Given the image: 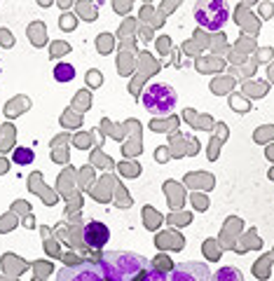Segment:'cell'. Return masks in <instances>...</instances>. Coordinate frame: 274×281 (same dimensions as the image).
<instances>
[{
    "instance_id": "6da1fadb",
    "label": "cell",
    "mask_w": 274,
    "mask_h": 281,
    "mask_svg": "<svg viewBox=\"0 0 274 281\" xmlns=\"http://www.w3.org/2000/svg\"><path fill=\"white\" fill-rule=\"evenodd\" d=\"M101 272L106 281H136L138 274L148 269V260L131 251H106L101 253Z\"/></svg>"
},
{
    "instance_id": "7a4b0ae2",
    "label": "cell",
    "mask_w": 274,
    "mask_h": 281,
    "mask_svg": "<svg viewBox=\"0 0 274 281\" xmlns=\"http://www.w3.org/2000/svg\"><path fill=\"white\" fill-rule=\"evenodd\" d=\"M197 24L206 31H220L230 19V5L225 0H202L195 5Z\"/></svg>"
},
{
    "instance_id": "3957f363",
    "label": "cell",
    "mask_w": 274,
    "mask_h": 281,
    "mask_svg": "<svg viewBox=\"0 0 274 281\" xmlns=\"http://www.w3.org/2000/svg\"><path fill=\"white\" fill-rule=\"evenodd\" d=\"M178 101L176 96V89L171 85H164V82H155L143 92V106L148 113H155V115H166L171 113L173 106Z\"/></svg>"
},
{
    "instance_id": "277c9868",
    "label": "cell",
    "mask_w": 274,
    "mask_h": 281,
    "mask_svg": "<svg viewBox=\"0 0 274 281\" xmlns=\"http://www.w3.org/2000/svg\"><path fill=\"white\" fill-rule=\"evenodd\" d=\"M57 281H106V279H103V272H101V265L99 262L85 260V262H78V265L64 267L57 274Z\"/></svg>"
},
{
    "instance_id": "5b68a950",
    "label": "cell",
    "mask_w": 274,
    "mask_h": 281,
    "mask_svg": "<svg viewBox=\"0 0 274 281\" xmlns=\"http://www.w3.org/2000/svg\"><path fill=\"white\" fill-rule=\"evenodd\" d=\"M169 281H213V274L204 262H178L169 274Z\"/></svg>"
},
{
    "instance_id": "8992f818",
    "label": "cell",
    "mask_w": 274,
    "mask_h": 281,
    "mask_svg": "<svg viewBox=\"0 0 274 281\" xmlns=\"http://www.w3.org/2000/svg\"><path fill=\"white\" fill-rule=\"evenodd\" d=\"M82 239H85V244L89 246V248H101V246L108 244V239H110L108 225L99 223V220L87 223L85 230H82Z\"/></svg>"
},
{
    "instance_id": "52a82bcc",
    "label": "cell",
    "mask_w": 274,
    "mask_h": 281,
    "mask_svg": "<svg viewBox=\"0 0 274 281\" xmlns=\"http://www.w3.org/2000/svg\"><path fill=\"white\" fill-rule=\"evenodd\" d=\"M213 281H244V276H241L237 267H220L213 274Z\"/></svg>"
},
{
    "instance_id": "ba28073f",
    "label": "cell",
    "mask_w": 274,
    "mask_h": 281,
    "mask_svg": "<svg viewBox=\"0 0 274 281\" xmlns=\"http://www.w3.org/2000/svg\"><path fill=\"white\" fill-rule=\"evenodd\" d=\"M54 78H57L59 82H68V80L75 78V68H73L71 64H59L57 71H54Z\"/></svg>"
},
{
    "instance_id": "9c48e42d",
    "label": "cell",
    "mask_w": 274,
    "mask_h": 281,
    "mask_svg": "<svg viewBox=\"0 0 274 281\" xmlns=\"http://www.w3.org/2000/svg\"><path fill=\"white\" fill-rule=\"evenodd\" d=\"M138 281H169V276H166L159 267H148V269L143 272V276H141Z\"/></svg>"
},
{
    "instance_id": "30bf717a",
    "label": "cell",
    "mask_w": 274,
    "mask_h": 281,
    "mask_svg": "<svg viewBox=\"0 0 274 281\" xmlns=\"http://www.w3.org/2000/svg\"><path fill=\"white\" fill-rule=\"evenodd\" d=\"M33 157H36V155H33V150H31V148H17V150H15V162H17V164H22V166L31 164V162H33Z\"/></svg>"
},
{
    "instance_id": "8fae6325",
    "label": "cell",
    "mask_w": 274,
    "mask_h": 281,
    "mask_svg": "<svg viewBox=\"0 0 274 281\" xmlns=\"http://www.w3.org/2000/svg\"><path fill=\"white\" fill-rule=\"evenodd\" d=\"M0 45H3V47H12V45H15V38H12L10 31L0 29Z\"/></svg>"
},
{
    "instance_id": "7c38bea8",
    "label": "cell",
    "mask_w": 274,
    "mask_h": 281,
    "mask_svg": "<svg viewBox=\"0 0 274 281\" xmlns=\"http://www.w3.org/2000/svg\"><path fill=\"white\" fill-rule=\"evenodd\" d=\"M0 68H3V64H0Z\"/></svg>"
}]
</instances>
